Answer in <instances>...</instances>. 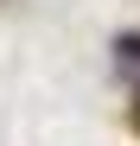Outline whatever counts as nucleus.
<instances>
[{
  "label": "nucleus",
  "mask_w": 140,
  "mask_h": 146,
  "mask_svg": "<svg viewBox=\"0 0 140 146\" xmlns=\"http://www.w3.org/2000/svg\"><path fill=\"white\" fill-rule=\"evenodd\" d=\"M134 127H140V102H134Z\"/></svg>",
  "instance_id": "obj_1"
}]
</instances>
